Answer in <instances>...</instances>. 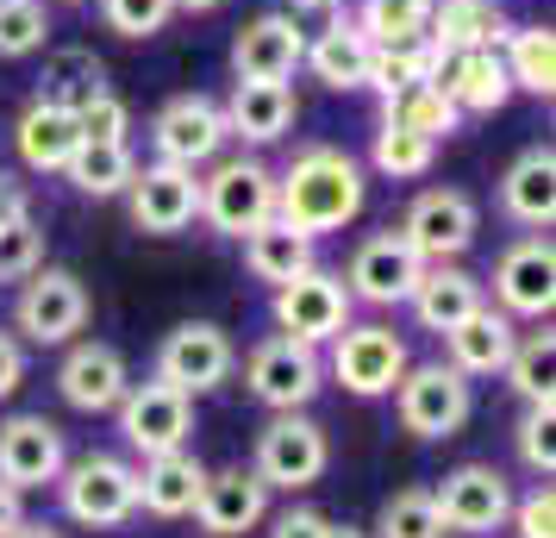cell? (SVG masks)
<instances>
[{
  "mask_svg": "<svg viewBox=\"0 0 556 538\" xmlns=\"http://www.w3.org/2000/svg\"><path fill=\"white\" fill-rule=\"evenodd\" d=\"M356 213H363V170L338 145H306L276 176V220H288L306 238L351 226Z\"/></svg>",
  "mask_w": 556,
  "mask_h": 538,
  "instance_id": "cell-1",
  "label": "cell"
},
{
  "mask_svg": "<svg viewBox=\"0 0 556 538\" xmlns=\"http://www.w3.org/2000/svg\"><path fill=\"white\" fill-rule=\"evenodd\" d=\"M506 51V82L513 88H526V95H544L551 101V88H556V32L551 26H506L501 38Z\"/></svg>",
  "mask_w": 556,
  "mask_h": 538,
  "instance_id": "cell-34",
  "label": "cell"
},
{
  "mask_svg": "<svg viewBox=\"0 0 556 538\" xmlns=\"http://www.w3.org/2000/svg\"><path fill=\"white\" fill-rule=\"evenodd\" d=\"M7 538H63V533H51V526H26V520H20Z\"/></svg>",
  "mask_w": 556,
  "mask_h": 538,
  "instance_id": "cell-51",
  "label": "cell"
},
{
  "mask_svg": "<svg viewBox=\"0 0 556 538\" xmlns=\"http://www.w3.org/2000/svg\"><path fill=\"white\" fill-rule=\"evenodd\" d=\"M438 88L456 101V113H501L513 101V82H506L501 51H456L438 70Z\"/></svg>",
  "mask_w": 556,
  "mask_h": 538,
  "instance_id": "cell-30",
  "label": "cell"
},
{
  "mask_svg": "<svg viewBox=\"0 0 556 538\" xmlns=\"http://www.w3.org/2000/svg\"><path fill=\"white\" fill-rule=\"evenodd\" d=\"M426 20L431 0H363L356 7V26L369 45H413V38H426Z\"/></svg>",
  "mask_w": 556,
  "mask_h": 538,
  "instance_id": "cell-37",
  "label": "cell"
},
{
  "mask_svg": "<svg viewBox=\"0 0 556 538\" xmlns=\"http://www.w3.org/2000/svg\"><path fill=\"white\" fill-rule=\"evenodd\" d=\"M231 370H238V351H231L226 326H213V320H181L156 351V376L176 383L181 395H206V388L226 383Z\"/></svg>",
  "mask_w": 556,
  "mask_h": 538,
  "instance_id": "cell-15",
  "label": "cell"
},
{
  "mask_svg": "<svg viewBox=\"0 0 556 538\" xmlns=\"http://www.w3.org/2000/svg\"><path fill=\"white\" fill-rule=\"evenodd\" d=\"M51 88H45V95H51V101H63V107H81L88 101V95H101L106 88V70H101V57H88V51H63L51 63Z\"/></svg>",
  "mask_w": 556,
  "mask_h": 538,
  "instance_id": "cell-41",
  "label": "cell"
},
{
  "mask_svg": "<svg viewBox=\"0 0 556 538\" xmlns=\"http://www.w3.org/2000/svg\"><path fill=\"white\" fill-rule=\"evenodd\" d=\"M13 145H20V163H26V170H38V176H63V163H70V157H76V145H81L76 107L38 95V101L20 113Z\"/></svg>",
  "mask_w": 556,
  "mask_h": 538,
  "instance_id": "cell-22",
  "label": "cell"
},
{
  "mask_svg": "<svg viewBox=\"0 0 556 538\" xmlns=\"http://www.w3.org/2000/svg\"><path fill=\"white\" fill-rule=\"evenodd\" d=\"M88 326V288H81L76 270H51L38 263L13 301V333L31 338V345H70V338Z\"/></svg>",
  "mask_w": 556,
  "mask_h": 538,
  "instance_id": "cell-8",
  "label": "cell"
},
{
  "mask_svg": "<svg viewBox=\"0 0 556 538\" xmlns=\"http://www.w3.org/2000/svg\"><path fill=\"white\" fill-rule=\"evenodd\" d=\"M131 226L151 232V238H176L201 220V176L181 170V163H144L126 188Z\"/></svg>",
  "mask_w": 556,
  "mask_h": 538,
  "instance_id": "cell-12",
  "label": "cell"
},
{
  "mask_svg": "<svg viewBox=\"0 0 556 538\" xmlns=\"http://www.w3.org/2000/svg\"><path fill=\"white\" fill-rule=\"evenodd\" d=\"M219 113H226L231 138H244V145H276V138H288L301 101H294L288 82H231V101L219 107Z\"/></svg>",
  "mask_w": 556,
  "mask_h": 538,
  "instance_id": "cell-23",
  "label": "cell"
},
{
  "mask_svg": "<svg viewBox=\"0 0 556 538\" xmlns=\"http://www.w3.org/2000/svg\"><path fill=\"white\" fill-rule=\"evenodd\" d=\"M213 7H226V0H176V13H213Z\"/></svg>",
  "mask_w": 556,
  "mask_h": 538,
  "instance_id": "cell-52",
  "label": "cell"
},
{
  "mask_svg": "<svg viewBox=\"0 0 556 538\" xmlns=\"http://www.w3.org/2000/svg\"><path fill=\"white\" fill-rule=\"evenodd\" d=\"M63 433H56L45 413H13L7 426H0V483H13L20 495L26 488H45L63 476Z\"/></svg>",
  "mask_w": 556,
  "mask_h": 538,
  "instance_id": "cell-19",
  "label": "cell"
},
{
  "mask_svg": "<svg viewBox=\"0 0 556 538\" xmlns=\"http://www.w3.org/2000/svg\"><path fill=\"white\" fill-rule=\"evenodd\" d=\"M76 126H81V138H126L131 113H126V101H119L113 88H101V95H88V101L76 107Z\"/></svg>",
  "mask_w": 556,
  "mask_h": 538,
  "instance_id": "cell-45",
  "label": "cell"
},
{
  "mask_svg": "<svg viewBox=\"0 0 556 538\" xmlns=\"http://www.w3.org/2000/svg\"><path fill=\"white\" fill-rule=\"evenodd\" d=\"M294 13H338V0H294Z\"/></svg>",
  "mask_w": 556,
  "mask_h": 538,
  "instance_id": "cell-53",
  "label": "cell"
},
{
  "mask_svg": "<svg viewBox=\"0 0 556 538\" xmlns=\"http://www.w3.org/2000/svg\"><path fill=\"white\" fill-rule=\"evenodd\" d=\"M63 176L76 182L81 195L106 201V195H126V188H131V176H138V157H131L126 138H81L76 157L63 163Z\"/></svg>",
  "mask_w": 556,
  "mask_h": 538,
  "instance_id": "cell-32",
  "label": "cell"
},
{
  "mask_svg": "<svg viewBox=\"0 0 556 538\" xmlns=\"http://www.w3.org/2000/svg\"><path fill=\"white\" fill-rule=\"evenodd\" d=\"M20 520H26V508H20V488H13V483H0V538L13 533Z\"/></svg>",
  "mask_w": 556,
  "mask_h": 538,
  "instance_id": "cell-50",
  "label": "cell"
},
{
  "mask_svg": "<svg viewBox=\"0 0 556 538\" xmlns=\"http://www.w3.org/2000/svg\"><path fill=\"white\" fill-rule=\"evenodd\" d=\"M244 383H251V395L263 401V408L276 413H301L319 388H326V358H319V345H301V338H263L251 351V363H244Z\"/></svg>",
  "mask_w": 556,
  "mask_h": 538,
  "instance_id": "cell-7",
  "label": "cell"
},
{
  "mask_svg": "<svg viewBox=\"0 0 556 538\" xmlns=\"http://www.w3.org/2000/svg\"><path fill=\"white\" fill-rule=\"evenodd\" d=\"M63 7H76V0H63Z\"/></svg>",
  "mask_w": 556,
  "mask_h": 538,
  "instance_id": "cell-55",
  "label": "cell"
},
{
  "mask_svg": "<svg viewBox=\"0 0 556 538\" xmlns=\"http://www.w3.org/2000/svg\"><path fill=\"white\" fill-rule=\"evenodd\" d=\"M56 495H63V513L76 526H126L131 513H138V470L126 458L88 451V458L63 463Z\"/></svg>",
  "mask_w": 556,
  "mask_h": 538,
  "instance_id": "cell-4",
  "label": "cell"
},
{
  "mask_svg": "<svg viewBox=\"0 0 556 538\" xmlns=\"http://www.w3.org/2000/svg\"><path fill=\"white\" fill-rule=\"evenodd\" d=\"M244 270L269 288L294 283L301 270H313V238L294 232L288 220H263L256 232H244Z\"/></svg>",
  "mask_w": 556,
  "mask_h": 538,
  "instance_id": "cell-31",
  "label": "cell"
},
{
  "mask_svg": "<svg viewBox=\"0 0 556 538\" xmlns=\"http://www.w3.org/2000/svg\"><path fill=\"white\" fill-rule=\"evenodd\" d=\"M45 38H51L45 0H0V57H7V63L45 51Z\"/></svg>",
  "mask_w": 556,
  "mask_h": 538,
  "instance_id": "cell-40",
  "label": "cell"
},
{
  "mask_svg": "<svg viewBox=\"0 0 556 538\" xmlns=\"http://www.w3.org/2000/svg\"><path fill=\"white\" fill-rule=\"evenodd\" d=\"M513 338H519L513 320L481 301L469 320H456L451 333H444V358H451L456 376H501L506 358H513Z\"/></svg>",
  "mask_w": 556,
  "mask_h": 538,
  "instance_id": "cell-24",
  "label": "cell"
},
{
  "mask_svg": "<svg viewBox=\"0 0 556 538\" xmlns=\"http://www.w3.org/2000/svg\"><path fill=\"white\" fill-rule=\"evenodd\" d=\"M126 358L101 345V338H70V358L56 363V388H63V401L76 413H113L119 408V395H126Z\"/></svg>",
  "mask_w": 556,
  "mask_h": 538,
  "instance_id": "cell-21",
  "label": "cell"
},
{
  "mask_svg": "<svg viewBox=\"0 0 556 538\" xmlns=\"http://www.w3.org/2000/svg\"><path fill=\"white\" fill-rule=\"evenodd\" d=\"M476 232H481V213L463 188H426L401 220V238L426 263H456V257L476 245Z\"/></svg>",
  "mask_w": 556,
  "mask_h": 538,
  "instance_id": "cell-14",
  "label": "cell"
},
{
  "mask_svg": "<svg viewBox=\"0 0 556 538\" xmlns=\"http://www.w3.org/2000/svg\"><path fill=\"white\" fill-rule=\"evenodd\" d=\"M394 413L413 438H456L476 413L469 376H456L451 363H406L401 383H394Z\"/></svg>",
  "mask_w": 556,
  "mask_h": 538,
  "instance_id": "cell-3",
  "label": "cell"
},
{
  "mask_svg": "<svg viewBox=\"0 0 556 538\" xmlns=\"http://www.w3.org/2000/svg\"><path fill=\"white\" fill-rule=\"evenodd\" d=\"M381 120H401V126L426 132V138H451V132L463 126L456 101L438 88V82H413V88H401L394 101H381Z\"/></svg>",
  "mask_w": 556,
  "mask_h": 538,
  "instance_id": "cell-35",
  "label": "cell"
},
{
  "mask_svg": "<svg viewBox=\"0 0 556 538\" xmlns=\"http://www.w3.org/2000/svg\"><path fill=\"white\" fill-rule=\"evenodd\" d=\"M494 301L506 320H544L556 308V251L544 232H531L519 245H506L494 263Z\"/></svg>",
  "mask_w": 556,
  "mask_h": 538,
  "instance_id": "cell-17",
  "label": "cell"
},
{
  "mask_svg": "<svg viewBox=\"0 0 556 538\" xmlns=\"http://www.w3.org/2000/svg\"><path fill=\"white\" fill-rule=\"evenodd\" d=\"M326 533V513L319 508H288L276 513V526H269V538H319Z\"/></svg>",
  "mask_w": 556,
  "mask_h": 538,
  "instance_id": "cell-47",
  "label": "cell"
},
{
  "mask_svg": "<svg viewBox=\"0 0 556 538\" xmlns=\"http://www.w3.org/2000/svg\"><path fill=\"white\" fill-rule=\"evenodd\" d=\"M101 20L106 32H119V38H156V32L176 20V0H101Z\"/></svg>",
  "mask_w": 556,
  "mask_h": 538,
  "instance_id": "cell-42",
  "label": "cell"
},
{
  "mask_svg": "<svg viewBox=\"0 0 556 538\" xmlns=\"http://www.w3.org/2000/svg\"><path fill=\"white\" fill-rule=\"evenodd\" d=\"M45 263V232L38 220H13V226H0V283H26L31 270Z\"/></svg>",
  "mask_w": 556,
  "mask_h": 538,
  "instance_id": "cell-43",
  "label": "cell"
},
{
  "mask_svg": "<svg viewBox=\"0 0 556 538\" xmlns=\"http://www.w3.org/2000/svg\"><path fill=\"white\" fill-rule=\"evenodd\" d=\"M119 433H126V445L138 451V458H163V451H181L188 445V433H194V395H181L176 383H163V376H151V383H126V395H119Z\"/></svg>",
  "mask_w": 556,
  "mask_h": 538,
  "instance_id": "cell-5",
  "label": "cell"
},
{
  "mask_svg": "<svg viewBox=\"0 0 556 538\" xmlns=\"http://www.w3.org/2000/svg\"><path fill=\"white\" fill-rule=\"evenodd\" d=\"M376 538H451V533H444V520L431 508V488H401V495L381 501Z\"/></svg>",
  "mask_w": 556,
  "mask_h": 538,
  "instance_id": "cell-39",
  "label": "cell"
},
{
  "mask_svg": "<svg viewBox=\"0 0 556 538\" xmlns=\"http://www.w3.org/2000/svg\"><path fill=\"white\" fill-rule=\"evenodd\" d=\"M201 220L219 238H244L263 220H276V170L256 157H226L201 182Z\"/></svg>",
  "mask_w": 556,
  "mask_h": 538,
  "instance_id": "cell-2",
  "label": "cell"
},
{
  "mask_svg": "<svg viewBox=\"0 0 556 538\" xmlns=\"http://www.w3.org/2000/svg\"><path fill=\"white\" fill-rule=\"evenodd\" d=\"M431 508L444 520V533L456 538H481L506 526V513H513V483H506L494 463H456L444 483L431 488Z\"/></svg>",
  "mask_w": 556,
  "mask_h": 538,
  "instance_id": "cell-9",
  "label": "cell"
},
{
  "mask_svg": "<svg viewBox=\"0 0 556 538\" xmlns=\"http://www.w3.org/2000/svg\"><path fill=\"white\" fill-rule=\"evenodd\" d=\"M431 157H438V138H426V132L401 126V120H381L369 163H376L388 182H413V176H426V170H431Z\"/></svg>",
  "mask_w": 556,
  "mask_h": 538,
  "instance_id": "cell-36",
  "label": "cell"
},
{
  "mask_svg": "<svg viewBox=\"0 0 556 538\" xmlns=\"http://www.w3.org/2000/svg\"><path fill=\"white\" fill-rule=\"evenodd\" d=\"M306 32L294 13H256L251 26L231 38V76L238 82H288L301 70Z\"/></svg>",
  "mask_w": 556,
  "mask_h": 538,
  "instance_id": "cell-18",
  "label": "cell"
},
{
  "mask_svg": "<svg viewBox=\"0 0 556 538\" xmlns=\"http://www.w3.org/2000/svg\"><path fill=\"white\" fill-rule=\"evenodd\" d=\"M401 370H406V338L394 326H344L331 338V376H338V388H351L363 401L394 395Z\"/></svg>",
  "mask_w": 556,
  "mask_h": 538,
  "instance_id": "cell-13",
  "label": "cell"
},
{
  "mask_svg": "<svg viewBox=\"0 0 556 538\" xmlns=\"http://www.w3.org/2000/svg\"><path fill=\"white\" fill-rule=\"evenodd\" d=\"M438 70H444V51H438L431 38H413V45H376V51H369V76H363V88H376L381 101H394V95L413 88V82H438Z\"/></svg>",
  "mask_w": 556,
  "mask_h": 538,
  "instance_id": "cell-33",
  "label": "cell"
},
{
  "mask_svg": "<svg viewBox=\"0 0 556 538\" xmlns=\"http://www.w3.org/2000/svg\"><path fill=\"white\" fill-rule=\"evenodd\" d=\"M519 463H526L531 476H551L556 470V445H551V401H531L526 420H519Z\"/></svg>",
  "mask_w": 556,
  "mask_h": 538,
  "instance_id": "cell-44",
  "label": "cell"
},
{
  "mask_svg": "<svg viewBox=\"0 0 556 538\" xmlns=\"http://www.w3.org/2000/svg\"><path fill=\"white\" fill-rule=\"evenodd\" d=\"M351 288L344 276H331V270H301L294 283L276 288V326L288 338H301V345H331V338L351 326Z\"/></svg>",
  "mask_w": 556,
  "mask_h": 538,
  "instance_id": "cell-10",
  "label": "cell"
},
{
  "mask_svg": "<svg viewBox=\"0 0 556 538\" xmlns=\"http://www.w3.org/2000/svg\"><path fill=\"white\" fill-rule=\"evenodd\" d=\"M201 483H206V470H201V458H188V445L163 451V458H144V470H138V508L156 513V520H188L194 501H201Z\"/></svg>",
  "mask_w": 556,
  "mask_h": 538,
  "instance_id": "cell-27",
  "label": "cell"
},
{
  "mask_svg": "<svg viewBox=\"0 0 556 538\" xmlns=\"http://www.w3.org/2000/svg\"><path fill=\"white\" fill-rule=\"evenodd\" d=\"M406 308H413V320H419L426 333L444 338L456 320H469V313L481 308V283L469 270H456V263H426V276L406 295Z\"/></svg>",
  "mask_w": 556,
  "mask_h": 538,
  "instance_id": "cell-29",
  "label": "cell"
},
{
  "mask_svg": "<svg viewBox=\"0 0 556 538\" xmlns=\"http://www.w3.org/2000/svg\"><path fill=\"white\" fill-rule=\"evenodd\" d=\"M513 533L519 538H556V495H551V483L544 488H531L526 501H513Z\"/></svg>",
  "mask_w": 556,
  "mask_h": 538,
  "instance_id": "cell-46",
  "label": "cell"
},
{
  "mask_svg": "<svg viewBox=\"0 0 556 538\" xmlns=\"http://www.w3.org/2000/svg\"><path fill=\"white\" fill-rule=\"evenodd\" d=\"M426 38L444 57H456V51H494V45L506 38V13H501V0H431Z\"/></svg>",
  "mask_w": 556,
  "mask_h": 538,
  "instance_id": "cell-28",
  "label": "cell"
},
{
  "mask_svg": "<svg viewBox=\"0 0 556 538\" xmlns=\"http://www.w3.org/2000/svg\"><path fill=\"white\" fill-rule=\"evenodd\" d=\"M194 520L206 538H244L269 520V488L256 483V470H206Z\"/></svg>",
  "mask_w": 556,
  "mask_h": 538,
  "instance_id": "cell-20",
  "label": "cell"
},
{
  "mask_svg": "<svg viewBox=\"0 0 556 538\" xmlns=\"http://www.w3.org/2000/svg\"><path fill=\"white\" fill-rule=\"evenodd\" d=\"M419 276H426V257L388 226L356 245L351 270H344V288H351V301H369V308H406V295L419 288Z\"/></svg>",
  "mask_w": 556,
  "mask_h": 538,
  "instance_id": "cell-11",
  "label": "cell"
},
{
  "mask_svg": "<svg viewBox=\"0 0 556 538\" xmlns=\"http://www.w3.org/2000/svg\"><path fill=\"white\" fill-rule=\"evenodd\" d=\"M331 463V445H326V426L319 420H306V413H276L263 438H256V483L263 488H288V495H301L326 476Z\"/></svg>",
  "mask_w": 556,
  "mask_h": 538,
  "instance_id": "cell-6",
  "label": "cell"
},
{
  "mask_svg": "<svg viewBox=\"0 0 556 538\" xmlns=\"http://www.w3.org/2000/svg\"><path fill=\"white\" fill-rule=\"evenodd\" d=\"M226 138H231L226 113H219V101H206V95H176V101L151 120L156 163H181V170L213 163V157L226 151Z\"/></svg>",
  "mask_w": 556,
  "mask_h": 538,
  "instance_id": "cell-16",
  "label": "cell"
},
{
  "mask_svg": "<svg viewBox=\"0 0 556 538\" xmlns=\"http://www.w3.org/2000/svg\"><path fill=\"white\" fill-rule=\"evenodd\" d=\"M551 351H556V338L551 333H519L513 338V358H506V388L519 395V401H551Z\"/></svg>",
  "mask_w": 556,
  "mask_h": 538,
  "instance_id": "cell-38",
  "label": "cell"
},
{
  "mask_svg": "<svg viewBox=\"0 0 556 538\" xmlns=\"http://www.w3.org/2000/svg\"><path fill=\"white\" fill-rule=\"evenodd\" d=\"M369 38H363V26L356 20H344V13H331L326 32H313L306 38L301 63L313 70V82H326V88H338V95H351V88H363V76H369Z\"/></svg>",
  "mask_w": 556,
  "mask_h": 538,
  "instance_id": "cell-26",
  "label": "cell"
},
{
  "mask_svg": "<svg viewBox=\"0 0 556 538\" xmlns=\"http://www.w3.org/2000/svg\"><path fill=\"white\" fill-rule=\"evenodd\" d=\"M31 213V195H26V182L20 176H7L0 170V226H13V220H26Z\"/></svg>",
  "mask_w": 556,
  "mask_h": 538,
  "instance_id": "cell-49",
  "label": "cell"
},
{
  "mask_svg": "<svg viewBox=\"0 0 556 538\" xmlns=\"http://www.w3.org/2000/svg\"><path fill=\"white\" fill-rule=\"evenodd\" d=\"M501 213L531 232H551L556 220V157L551 145H531L513 157V170L501 176Z\"/></svg>",
  "mask_w": 556,
  "mask_h": 538,
  "instance_id": "cell-25",
  "label": "cell"
},
{
  "mask_svg": "<svg viewBox=\"0 0 556 538\" xmlns=\"http://www.w3.org/2000/svg\"><path fill=\"white\" fill-rule=\"evenodd\" d=\"M319 538H369V533H356V526H331V520H326V533H319Z\"/></svg>",
  "mask_w": 556,
  "mask_h": 538,
  "instance_id": "cell-54",
  "label": "cell"
},
{
  "mask_svg": "<svg viewBox=\"0 0 556 538\" xmlns=\"http://www.w3.org/2000/svg\"><path fill=\"white\" fill-rule=\"evenodd\" d=\"M20 383H26V345H20L13 333H0V401H7Z\"/></svg>",
  "mask_w": 556,
  "mask_h": 538,
  "instance_id": "cell-48",
  "label": "cell"
}]
</instances>
